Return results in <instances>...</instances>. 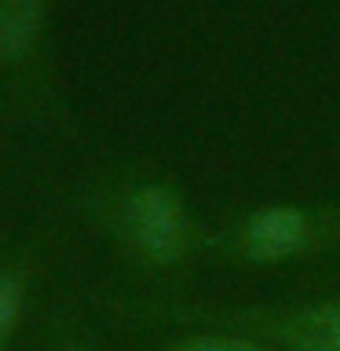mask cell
<instances>
[{
    "instance_id": "6da1fadb",
    "label": "cell",
    "mask_w": 340,
    "mask_h": 351,
    "mask_svg": "<svg viewBox=\"0 0 340 351\" xmlns=\"http://www.w3.org/2000/svg\"><path fill=\"white\" fill-rule=\"evenodd\" d=\"M125 234L143 260L169 267L191 252L194 227L183 197L165 183H139L125 197Z\"/></svg>"
},
{
    "instance_id": "7a4b0ae2",
    "label": "cell",
    "mask_w": 340,
    "mask_h": 351,
    "mask_svg": "<svg viewBox=\"0 0 340 351\" xmlns=\"http://www.w3.org/2000/svg\"><path fill=\"white\" fill-rule=\"evenodd\" d=\"M322 234V219L311 208L300 205H263L249 213L238 227V249L245 260L256 263H278L296 252L311 249Z\"/></svg>"
},
{
    "instance_id": "3957f363",
    "label": "cell",
    "mask_w": 340,
    "mask_h": 351,
    "mask_svg": "<svg viewBox=\"0 0 340 351\" xmlns=\"http://www.w3.org/2000/svg\"><path fill=\"white\" fill-rule=\"evenodd\" d=\"M274 337L293 351H340V300L296 307L274 322Z\"/></svg>"
},
{
    "instance_id": "277c9868",
    "label": "cell",
    "mask_w": 340,
    "mask_h": 351,
    "mask_svg": "<svg viewBox=\"0 0 340 351\" xmlns=\"http://www.w3.org/2000/svg\"><path fill=\"white\" fill-rule=\"evenodd\" d=\"M44 0H0V62L22 59L40 33Z\"/></svg>"
},
{
    "instance_id": "5b68a950",
    "label": "cell",
    "mask_w": 340,
    "mask_h": 351,
    "mask_svg": "<svg viewBox=\"0 0 340 351\" xmlns=\"http://www.w3.org/2000/svg\"><path fill=\"white\" fill-rule=\"evenodd\" d=\"M172 351H271V348L241 337H191V340H180Z\"/></svg>"
},
{
    "instance_id": "8992f818",
    "label": "cell",
    "mask_w": 340,
    "mask_h": 351,
    "mask_svg": "<svg viewBox=\"0 0 340 351\" xmlns=\"http://www.w3.org/2000/svg\"><path fill=\"white\" fill-rule=\"evenodd\" d=\"M19 307H22L19 285L11 282V278H4V274H0V340H4V337H8V329L15 326Z\"/></svg>"
},
{
    "instance_id": "52a82bcc",
    "label": "cell",
    "mask_w": 340,
    "mask_h": 351,
    "mask_svg": "<svg viewBox=\"0 0 340 351\" xmlns=\"http://www.w3.org/2000/svg\"><path fill=\"white\" fill-rule=\"evenodd\" d=\"M66 351H88V348H66Z\"/></svg>"
}]
</instances>
